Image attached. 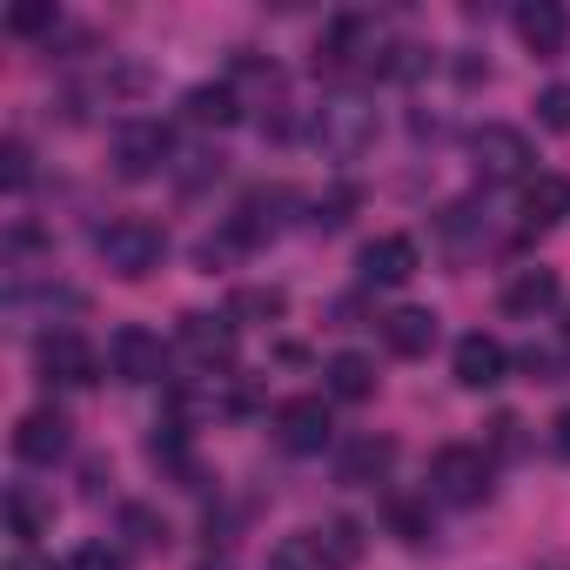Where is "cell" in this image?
I'll list each match as a JSON object with an SVG mask.
<instances>
[{"label":"cell","instance_id":"cell-18","mask_svg":"<svg viewBox=\"0 0 570 570\" xmlns=\"http://www.w3.org/2000/svg\"><path fill=\"white\" fill-rule=\"evenodd\" d=\"M282 208H289V188H255V195L235 208V222H228V228L255 248L262 235H275V228H282Z\"/></svg>","mask_w":570,"mask_h":570},{"label":"cell","instance_id":"cell-28","mask_svg":"<svg viewBox=\"0 0 570 570\" xmlns=\"http://www.w3.org/2000/svg\"><path fill=\"white\" fill-rule=\"evenodd\" d=\"M8 523H14V537H21V543H35V537L48 530V517H41V503H35L28 490H14V497H8Z\"/></svg>","mask_w":570,"mask_h":570},{"label":"cell","instance_id":"cell-20","mask_svg":"<svg viewBox=\"0 0 570 570\" xmlns=\"http://www.w3.org/2000/svg\"><path fill=\"white\" fill-rule=\"evenodd\" d=\"M181 115L202 121V128H228V121H242V95H235L228 81H208V88H188Z\"/></svg>","mask_w":570,"mask_h":570},{"label":"cell","instance_id":"cell-33","mask_svg":"<svg viewBox=\"0 0 570 570\" xmlns=\"http://www.w3.org/2000/svg\"><path fill=\"white\" fill-rule=\"evenodd\" d=\"M550 450L570 463V410H557V423H550Z\"/></svg>","mask_w":570,"mask_h":570},{"label":"cell","instance_id":"cell-22","mask_svg":"<svg viewBox=\"0 0 570 570\" xmlns=\"http://www.w3.org/2000/svg\"><path fill=\"white\" fill-rule=\"evenodd\" d=\"M268 570H336V557H330L323 530H296L268 550Z\"/></svg>","mask_w":570,"mask_h":570},{"label":"cell","instance_id":"cell-10","mask_svg":"<svg viewBox=\"0 0 570 570\" xmlns=\"http://www.w3.org/2000/svg\"><path fill=\"white\" fill-rule=\"evenodd\" d=\"M181 356L195 370H228L235 363V323L228 316H181Z\"/></svg>","mask_w":570,"mask_h":570},{"label":"cell","instance_id":"cell-14","mask_svg":"<svg viewBox=\"0 0 570 570\" xmlns=\"http://www.w3.org/2000/svg\"><path fill=\"white\" fill-rule=\"evenodd\" d=\"M517 41L530 55H557L570 41V14L557 8V0H523V8H517Z\"/></svg>","mask_w":570,"mask_h":570},{"label":"cell","instance_id":"cell-11","mask_svg":"<svg viewBox=\"0 0 570 570\" xmlns=\"http://www.w3.org/2000/svg\"><path fill=\"white\" fill-rule=\"evenodd\" d=\"M14 456L21 463H61L68 456V416L61 410H28L21 423H14Z\"/></svg>","mask_w":570,"mask_h":570},{"label":"cell","instance_id":"cell-25","mask_svg":"<svg viewBox=\"0 0 570 570\" xmlns=\"http://www.w3.org/2000/svg\"><path fill=\"white\" fill-rule=\"evenodd\" d=\"M282 309H289L282 289H235V316H248V323H275Z\"/></svg>","mask_w":570,"mask_h":570},{"label":"cell","instance_id":"cell-5","mask_svg":"<svg viewBox=\"0 0 570 570\" xmlns=\"http://www.w3.org/2000/svg\"><path fill=\"white\" fill-rule=\"evenodd\" d=\"M35 370H41L48 383H61V390H88V383L101 376V356H95V343H88V336H75V330H55V336H41V350H35Z\"/></svg>","mask_w":570,"mask_h":570},{"label":"cell","instance_id":"cell-34","mask_svg":"<svg viewBox=\"0 0 570 570\" xmlns=\"http://www.w3.org/2000/svg\"><path fill=\"white\" fill-rule=\"evenodd\" d=\"M8 570H55V563H48V557H35V550H21V557H14Z\"/></svg>","mask_w":570,"mask_h":570},{"label":"cell","instance_id":"cell-29","mask_svg":"<svg viewBox=\"0 0 570 570\" xmlns=\"http://www.w3.org/2000/svg\"><path fill=\"white\" fill-rule=\"evenodd\" d=\"M121 530H128L135 543H148V550H161V543H168V523H161L155 510H141V503H128V510H121Z\"/></svg>","mask_w":570,"mask_h":570},{"label":"cell","instance_id":"cell-32","mask_svg":"<svg viewBox=\"0 0 570 570\" xmlns=\"http://www.w3.org/2000/svg\"><path fill=\"white\" fill-rule=\"evenodd\" d=\"M68 570H128V557H121V550H108V543H81Z\"/></svg>","mask_w":570,"mask_h":570},{"label":"cell","instance_id":"cell-23","mask_svg":"<svg viewBox=\"0 0 570 570\" xmlns=\"http://www.w3.org/2000/svg\"><path fill=\"white\" fill-rule=\"evenodd\" d=\"M61 28V8H55V0H14V8H8V35H55Z\"/></svg>","mask_w":570,"mask_h":570},{"label":"cell","instance_id":"cell-27","mask_svg":"<svg viewBox=\"0 0 570 570\" xmlns=\"http://www.w3.org/2000/svg\"><path fill=\"white\" fill-rule=\"evenodd\" d=\"M356 202H363L356 188H330V195H323V202L309 208V222H316V228H343V222L356 215Z\"/></svg>","mask_w":570,"mask_h":570},{"label":"cell","instance_id":"cell-8","mask_svg":"<svg viewBox=\"0 0 570 570\" xmlns=\"http://www.w3.org/2000/svg\"><path fill=\"white\" fill-rule=\"evenodd\" d=\"M108 370H115L121 383H161V370H168V343H161L155 330L128 323V330H115V343H108Z\"/></svg>","mask_w":570,"mask_h":570},{"label":"cell","instance_id":"cell-35","mask_svg":"<svg viewBox=\"0 0 570 570\" xmlns=\"http://www.w3.org/2000/svg\"><path fill=\"white\" fill-rule=\"evenodd\" d=\"M550 570H570V563H550Z\"/></svg>","mask_w":570,"mask_h":570},{"label":"cell","instance_id":"cell-15","mask_svg":"<svg viewBox=\"0 0 570 570\" xmlns=\"http://www.w3.org/2000/svg\"><path fill=\"white\" fill-rule=\"evenodd\" d=\"M356 61L376 68V35H370V21H336L316 48V68H356Z\"/></svg>","mask_w":570,"mask_h":570},{"label":"cell","instance_id":"cell-7","mask_svg":"<svg viewBox=\"0 0 570 570\" xmlns=\"http://www.w3.org/2000/svg\"><path fill=\"white\" fill-rule=\"evenodd\" d=\"M168 155H175V135H168L161 121H128V128L115 135V175H121V181H148V175H161Z\"/></svg>","mask_w":570,"mask_h":570},{"label":"cell","instance_id":"cell-26","mask_svg":"<svg viewBox=\"0 0 570 570\" xmlns=\"http://www.w3.org/2000/svg\"><path fill=\"white\" fill-rule=\"evenodd\" d=\"M0 181H8V195H28V181H35L28 141H8V148H0Z\"/></svg>","mask_w":570,"mask_h":570},{"label":"cell","instance_id":"cell-21","mask_svg":"<svg viewBox=\"0 0 570 570\" xmlns=\"http://www.w3.org/2000/svg\"><path fill=\"white\" fill-rule=\"evenodd\" d=\"M383 343H390L396 356H430L436 316H430V309H396V316H383Z\"/></svg>","mask_w":570,"mask_h":570},{"label":"cell","instance_id":"cell-9","mask_svg":"<svg viewBox=\"0 0 570 570\" xmlns=\"http://www.w3.org/2000/svg\"><path fill=\"white\" fill-rule=\"evenodd\" d=\"M450 376H456L463 390H497V383L510 376V350H503L497 336L470 330V336H456V350H450Z\"/></svg>","mask_w":570,"mask_h":570},{"label":"cell","instance_id":"cell-12","mask_svg":"<svg viewBox=\"0 0 570 570\" xmlns=\"http://www.w3.org/2000/svg\"><path fill=\"white\" fill-rule=\"evenodd\" d=\"M356 268H363V282H383V289H396V282H410V275L423 268V255H416L410 235H376V242H363Z\"/></svg>","mask_w":570,"mask_h":570},{"label":"cell","instance_id":"cell-16","mask_svg":"<svg viewBox=\"0 0 570 570\" xmlns=\"http://www.w3.org/2000/svg\"><path fill=\"white\" fill-rule=\"evenodd\" d=\"M523 222H530V228L570 222V175H530V181H523Z\"/></svg>","mask_w":570,"mask_h":570},{"label":"cell","instance_id":"cell-1","mask_svg":"<svg viewBox=\"0 0 570 570\" xmlns=\"http://www.w3.org/2000/svg\"><path fill=\"white\" fill-rule=\"evenodd\" d=\"M303 135H309L316 155H330V161H356V155L376 141V108H370L363 95H323V101L309 108Z\"/></svg>","mask_w":570,"mask_h":570},{"label":"cell","instance_id":"cell-6","mask_svg":"<svg viewBox=\"0 0 570 570\" xmlns=\"http://www.w3.org/2000/svg\"><path fill=\"white\" fill-rule=\"evenodd\" d=\"M330 436H336V423H330V403L323 396H296V403L275 410V443L289 450V456H323Z\"/></svg>","mask_w":570,"mask_h":570},{"label":"cell","instance_id":"cell-17","mask_svg":"<svg viewBox=\"0 0 570 570\" xmlns=\"http://www.w3.org/2000/svg\"><path fill=\"white\" fill-rule=\"evenodd\" d=\"M390 463H396V443H390V436H356V443L336 456V476H343V483H383Z\"/></svg>","mask_w":570,"mask_h":570},{"label":"cell","instance_id":"cell-4","mask_svg":"<svg viewBox=\"0 0 570 570\" xmlns=\"http://www.w3.org/2000/svg\"><path fill=\"white\" fill-rule=\"evenodd\" d=\"M530 135L523 128H503V121H483L470 135V168L476 181H530Z\"/></svg>","mask_w":570,"mask_h":570},{"label":"cell","instance_id":"cell-24","mask_svg":"<svg viewBox=\"0 0 570 570\" xmlns=\"http://www.w3.org/2000/svg\"><path fill=\"white\" fill-rule=\"evenodd\" d=\"M323 543H330V557H336V570H356V563H363V523H350V517H336V523H323Z\"/></svg>","mask_w":570,"mask_h":570},{"label":"cell","instance_id":"cell-30","mask_svg":"<svg viewBox=\"0 0 570 570\" xmlns=\"http://www.w3.org/2000/svg\"><path fill=\"white\" fill-rule=\"evenodd\" d=\"M537 121H543L550 135H570V88H563V81H550V88L537 95Z\"/></svg>","mask_w":570,"mask_h":570},{"label":"cell","instance_id":"cell-31","mask_svg":"<svg viewBox=\"0 0 570 570\" xmlns=\"http://www.w3.org/2000/svg\"><path fill=\"white\" fill-rule=\"evenodd\" d=\"M390 523L403 530V543H430V510H423V503H403V497H396V503H390Z\"/></svg>","mask_w":570,"mask_h":570},{"label":"cell","instance_id":"cell-2","mask_svg":"<svg viewBox=\"0 0 570 570\" xmlns=\"http://www.w3.org/2000/svg\"><path fill=\"white\" fill-rule=\"evenodd\" d=\"M95 248H101V262H108L121 282H141V275H155V268H161L168 235H161L148 215H115V222L95 235Z\"/></svg>","mask_w":570,"mask_h":570},{"label":"cell","instance_id":"cell-13","mask_svg":"<svg viewBox=\"0 0 570 570\" xmlns=\"http://www.w3.org/2000/svg\"><path fill=\"white\" fill-rule=\"evenodd\" d=\"M557 296H563L557 268H517V275L503 282V316H517V323H537L543 309H557Z\"/></svg>","mask_w":570,"mask_h":570},{"label":"cell","instance_id":"cell-3","mask_svg":"<svg viewBox=\"0 0 570 570\" xmlns=\"http://www.w3.org/2000/svg\"><path fill=\"white\" fill-rule=\"evenodd\" d=\"M430 497H443V503H456V510L483 503V497H490V456H483L476 443H443L436 463H430Z\"/></svg>","mask_w":570,"mask_h":570},{"label":"cell","instance_id":"cell-19","mask_svg":"<svg viewBox=\"0 0 570 570\" xmlns=\"http://www.w3.org/2000/svg\"><path fill=\"white\" fill-rule=\"evenodd\" d=\"M323 383H330V396H336V403H370V396H376V363H370V356H356V350H343V356H330Z\"/></svg>","mask_w":570,"mask_h":570}]
</instances>
